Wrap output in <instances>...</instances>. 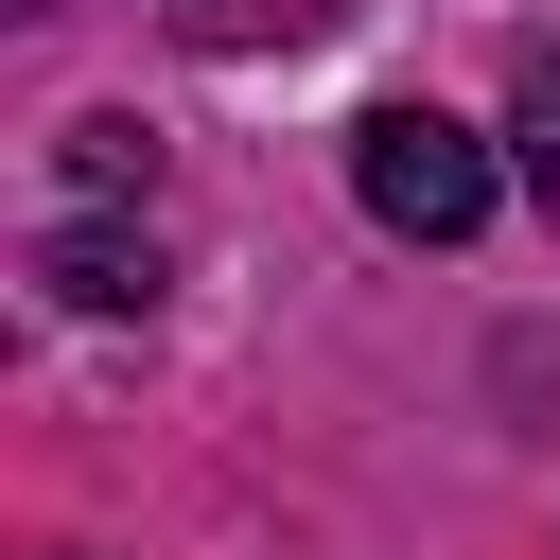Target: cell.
Returning a JSON list of instances; mask_svg holds the SVG:
<instances>
[{
    "label": "cell",
    "mask_w": 560,
    "mask_h": 560,
    "mask_svg": "<svg viewBox=\"0 0 560 560\" xmlns=\"http://www.w3.org/2000/svg\"><path fill=\"white\" fill-rule=\"evenodd\" d=\"M350 192H368V228H402V245H472V228H490V140L438 122V105H368V122H350Z\"/></svg>",
    "instance_id": "cell-1"
},
{
    "label": "cell",
    "mask_w": 560,
    "mask_h": 560,
    "mask_svg": "<svg viewBox=\"0 0 560 560\" xmlns=\"http://www.w3.org/2000/svg\"><path fill=\"white\" fill-rule=\"evenodd\" d=\"M35 280H52L70 315H158V245H122V228H52Z\"/></svg>",
    "instance_id": "cell-2"
},
{
    "label": "cell",
    "mask_w": 560,
    "mask_h": 560,
    "mask_svg": "<svg viewBox=\"0 0 560 560\" xmlns=\"http://www.w3.org/2000/svg\"><path fill=\"white\" fill-rule=\"evenodd\" d=\"M508 175L560 210V35H525V52H508Z\"/></svg>",
    "instance_id": "cell-3"
},
{
    "label": "cell",
    "mask_w": 560,
    "mask_h": 560,
    "mask_svg": "<svg viewBox=\"0 0 560 560\" xmlns=\"http://www.w3.org/2000/svg\"><path fill=\"white\" fill-rule=\"evenodd\" d=\"M70 175H88V192H140L158 140H140V122H70Z\"/></svg>",
    "instance_id": "cell-4"
},
{
    "label": "cell",
    "mask_w": 560,
    "mask_h": 560,
    "mask_svg": "<svg viewBox=\"0 0 560 560\" xmlns=\"http://www.w3.org/2000/svg\"><path fill=\"white\" fill-rule=\"evenodd\" d=\"M158 18H175V35H280L298 0H158Z\"/></svg>",
    "instance_id": "cell-5"
}]
</instances>
